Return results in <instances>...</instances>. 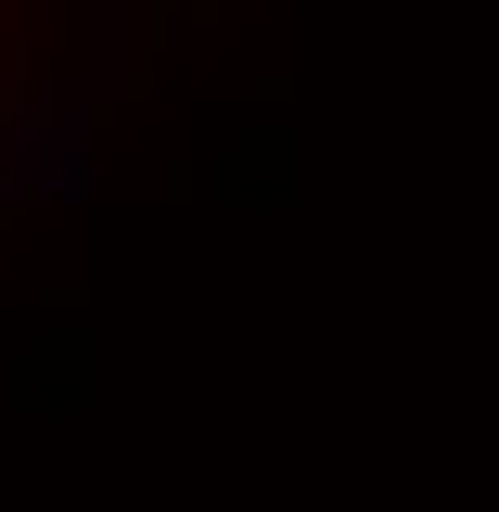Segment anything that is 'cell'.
Masks as SVG:
<instances>
[{"mask_svg":"<svg viewBox=\"0 0 499 512\" xmlns=\"http://www.w3.org/2000/svg\"><path fill=\"white\" fill-rule=\"evenodd\" d=\"M77 52H90V0H0V180L13 154H39Z\"/></svg>","mask_w":499,"mask_h":512,"instance_id":"cell-1","label":"cell"}]
</instances>
